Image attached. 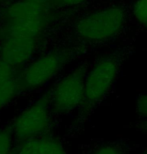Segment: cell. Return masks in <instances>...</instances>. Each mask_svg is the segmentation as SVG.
<instances>
[{"label":"cell","instance_id":"obj_1","mask_svg":"<svg viewBox=\"0 0 147 154\" xmlns=\"http://www.w3.org/2000/svg\"><path fill=\"white\" fill-rule=\"evenodd\" d=\"M51 21V7L27 0H12L0 11V35L42 39Z\"/></svg>","mask_w":147,"mask_h":154},{"label":"cell","instance_id":"obj_2","mask_svg":"<svg viewBox=\"0 0 147 154\" xmlns=\"http://www.w3.org/2000/svg\"><path fill=\"white\" fill-rule=\"evenodd\" d=\"M73 58V51L53 48L39 53L18 74L21 97L41 90L56 79Z\"/></svg>","mask_w":147,"mask_h":154},{"label":"cell","instance_id":"obj_3","mask_svg":"<svg viewBox=\"0 0 147 154\" xmlns=\"http://www.w3.org/2000/svg\"><path fill=\"white\" fill-rule=\"evenodd\" d=\"M56 122L52 114L50 97L46 89L15 115L8 124L11 127L15 143H18L53 132Z\"/></svg>","mask_w":147,"mask_h":154},{"label":"cell","instance_id":"obj_4","mask_svg":"<svg viewBox=\"0 0 147 154\" xmlns=\"http://www.w3.org/2000/svg\"><path fill=\"white\" fill-rule=\"evenodd\" d=\"M87 67L81 64L65 75L59 77L48 90L51 111L54 118L72 114L80 110L84 103L85 76Z\"/></svg>","mask_w":147,"mask_h":154},{"label":"cell","instance_id":"obj_5","mask_svg":"<svg viewBox=\"0 0 147 154\" xmlns=\"http://www.w3.org/2000/svg\"><path fill=\"white\" fill-rule=\"evenodd\" d=\"M120 72V63L114 56L99 58L85 76L84 103L80 111L84 118L97 104L105 99L114 86Z\"/></svg>","mask_w":147,"mask_h":154},{"label":"cell","instance_id":"obj_6","mask_svg":"<svg viewBox=\"0 0 147 154\" xmlns=\"http://www.w3.org/2000/svg\"><path fill=\"white\" fill-rule=\"evenodd\" d=\"M126 13L119 6L101 8L80 18L74 26V33L86 42H102L113 38L123 29Z\"/></svg>","mask_w":147,"mask_h":154},{"label":"cell","instance_id":"obj_7","mask_svg":"<svg viewBox=\"0 0 147 154\" xmlns=\"http://www.w3.org/2000/svg\"><path fill=\"white\" fill-rule=\"evenodd\" d=\"M42 39L0 35V59L21 70L42 51Z\"/></svg>","mask_w":147,"mask_h":154},{"label":"cell","instance_id":"obj_8","mask_svg":"<svg viewBox=\"0 0 147 154\" xmlns=\"http://www.w3.org/2000/svg\"><path fill=\"white\" fill-rule=\"evenodd\" d=\"M19 71L0 59V111L12 105L21 97L18 86Z\"/></svg>","mask_w":147,"mask_h":154},{"label":"cell","instance_id":"obj_9","mask_svg":"<svg viewBox=\"0 0 147 154\" xmlns=\"http://www.w3.org/2000/svg\"><path fill=\"white\" fill-rule=\"evenodd\" d=\"M35 141L39 154H68L63 140L54 131L35 137Z\"/></svg>","mask_w":147,"mask_h":154},{"label":"cell","instance_id":"obj_10","mask_svg":"<svg viewBox=\"0 0 147 154\" xmlns=\"http://www.w3.org/2000/svg\"><path fill=\"white\" fill-rule=\"evenodd\" d=\"M131 10L134 19L147 29V0H135Z\"/></svg>","mask_w":147,"mask_h":154},{"label":"cell","instance_id":"obj_11","mask_svg":"<svg viewBox=\"0 0 147 154\" xmlns=\"http://www.w3.org/2000/svg\"><path fill=\"white\" fill-rule=\"evenodd\" d=\"M14 154H39L35 138H31L23 142L15 143Z\"/></svg>","mask_w":147,"mask_h":154},{"label":"cell","instance_id":"obj_12","mask_svg":"<svg viewBox=\"0 0 147 154\" xmlns=\"http://www.w3.org/2000/svg\"><path fill=\"white\" fill-rule=\"evenodd\" d=\"M87 154H122V151L114 144H104L92 149Z\"/></svg>","mask_w":147,"mask_h":154},{"label":"cell","instance_id":"obj_13","mask_svg":"<svg viewBox=\"0 0 147 154\" xmlns=\"http://www.w3.org/2000/svg\"><path fill=\"white\" fill-rule=\"evenodd\" d=\"M136 109L140 116H142L143 118L147 119V93L140 95V96L137 98Z\"/></svg>","mask_w":147,"mask_h":154},{"label":"cell","instance_id":"obj_14","mask_svg":"<svg viewBox=\"0 0 147 154\" xmlns=\"http://www.w3.org/2000/svg\"><path fill=\"white\" fill-rule=\"evenodd\" d=\"M88 0H55V4L59 7H74L84 4Z\"/></svg>","mask_w":147,"mask_h":154},{"label":"cell","instance_id":"obj_15","mask_svg":"<svg viewBox=\"0 0 147 154\" xmlns=\"http://www.w3.org/2000/svg\"><path fill=\"white\" fill-rule=\"evenodd\" d=\"M27 1L36 3V4H40L43 6H48V7H51L52 5L55 4V0H27Z\"/></svg>","mask_w":147,"mask_h":154},{"label":"cell","instance_id":"obj_16","mask_svg":"<svg viewBox=\"0 0 147 154\" xmlns=\"http://www.w3.org/2000/svg\"><path fill=\"white\" fill-rule=\"evenodd\" d=\"M10 1H12V0H0V11H1Z\"/></svg>","mask_w":147,"mask_h":154},{"label":"cell","instance_id":"obj_17","mask_svg":"<svg viewBox=\"0 0 147 154\" xmlns=\"http://www.w3.org/2000/svg\"><path fill=\"white\" fill-rule=\"evenodd\" d=\"M145 127H146V129H147V119L145 120Z\"/></svg>","mask_w":147,"mask_h":154}]
</instances>
